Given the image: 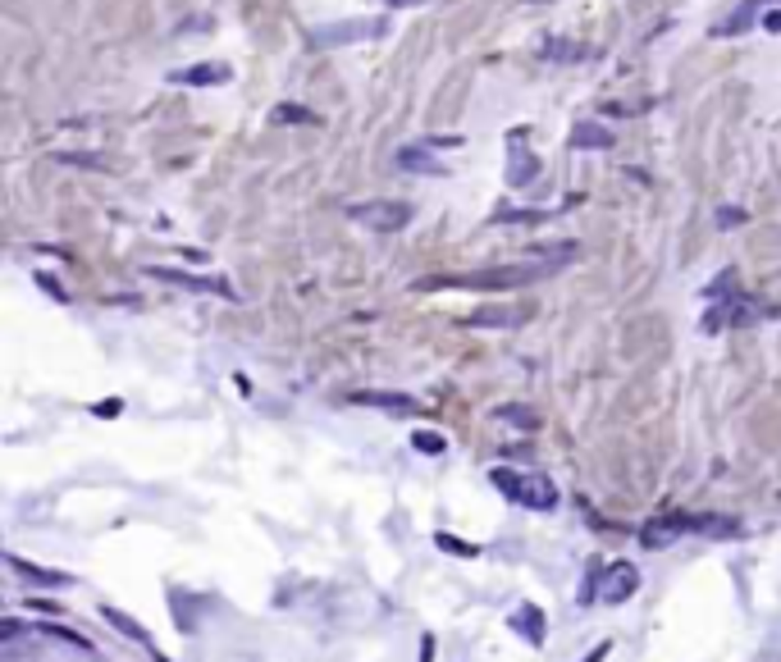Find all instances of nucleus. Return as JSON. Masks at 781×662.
<instances>
[{
	"label": "nucleus",
	"instance_id": "2eb2a0df",
	"mask_svg": "<svg viewBox=\"0 0 781 662\" xmlns=\"http://www.w3.org/2000/svg\"><path fill=\"white\" fill-rule=\"evenodd\" d=\"M759 5H768V0H745V5H740L735 14H727L713 32H718V37H740V32H750V19H754Z\"/></svg>",
	"mask_w": 781,
	"mask_h": 662
},
{
	"label": "nucleus",
	"instance_id": "a878e982",
	"mask_svg": "<svg viewBox=\"0 0 781 662\" xmlns=\"http://www.w3.org/2000/svg\"><path fill=\"white\" fill-rule=\"evenodd\" d=\"M411 5H425V0H388V10H411Z\"/></svg>",
	"mask_w": 781,
	"mask_h": 662
},
{
	"label": "nucleus",
	"instance_id": "412c9836",
	"mask_svg": "<svg viewBox=\"0 0 781 662\" xmlns=\"http://www.w3.org/2000/svg\"><path fill=\"white\" fill-rule=\"evenodd\" d=\"M439 549H448V553H457V558H480V543H461V539H453V534H439Z\"/></svg>",
	"mask_w": 781,
	"mask_h": 662
},
{
	"label": "nucleus",
	"instance_id": "7ed1b4c3",
	"mask_svg": "<svg viewBox=\"0 0 781 662\" xmlns=\"http://www.w3.org/2000/svg\"><path fill=\"white\" fill-rule=\"evenodd\" d=\"M553 265H517V269H485L471 279H425L420 288H521L539 275H549Z\"/></svg>",
	"mask_w": 781,
	"mask_h": 662
},
{
	"label": "nucleus",
	"instance_id": "393cba45",
	"mask_svg": "<svg viewBox=\"0 0 781 662\" xmlns=\"http://www.w3.org/2000/svg\"><path fill=\"white\" fill-rule=\"evenodd\" d=\"M96 416H120V402H96Z\"/></svg>",
	"mask_w": 781,
	"mask_h": 662
},
{
	"label": "nucleus",
	"instance_id": "1a4fd4ad",
	"mask_svg": "<svg viewBox=\"0 0 781 662\" xmlns=\"http://www.w3.org/2000/svg\"><path fill=\"white\" fill-rule=\"evenodd\" d=\"M228 78H233L228 64L206 60V64H197V69H179V73H170V83H183V87H220V83H228Z\"/></svg>",
	"mask_w": 781,
	"mask_h": 662
},
{
	"label": "nucleus",
	"instance_id": "ddd939ff",
	"mask_svg": "<svg viewBox=\"0 0 781 662\" xmlns=\"http://www.w3.org/2000/svg\"><path fill=\"white\" fill-rule=\"evenodd\" d=\"M512 631H521L530 644H544V612H539L535 603H521V608L512 612Z\"/></svg>",
	"mask_w": 781,
	"mask_h": 662
},
{
	"label": "nucleus",
	"instance_id": "5701e85b",
	"mask_svg": "<svg viewBox=\"0 0 781 662\" xmlns=\"http://www.w3.org/2000/svg\"><path fill=\"white\" fill-rule=\"evenodd\" d=\"M420 662H435V640H429V635L420 640Z\"/></svg>",
	"mask_w": 781,
	"mask_h": 662
},
{
	"label": "nucleus",
	"instance_id": "dca6fc26",
	"mask_svg": "<svg viewBox=\"0 0 781 662\" xmlns=\"http://www.w3.org/2000/svg\"><path fill=\"white\" fill-rule=\"evenodd\" d=\"M101 616H105L110 626H114V631L124 635V640H133V644H146V631L137 626V621H133V616H129L124 608H110V603H105V608H101Z\"/></svg>",
	"mask_w": 781,
	"mask_h": 662
},
{
	"label": "nucleus",
	"instance_id": "6ab92c4d",
	"mask_svg": "<svg viewBox=\"0 0 781 662\" xmlns=\"http://www.w3.org/2000/svg\"><path fill=\"white\" fill-rule=\"evenodd\" d=\"M275 124H316V114L302 110V105H279L275 110Z\"/></svg>",
	"mask_w": 781,
	"mask_h": 662
},
{
	"label": "nucleus",
	"instance_id": "f3484780",
	"mask_svg": "<svg viewBox=\"0 0 781 662\" xmlns=\"http://www.w3.org/2000/svg\"><path fill=\"white\" fill-rule=\"evenodd\" d=\"M544 60H553V64H576V60H585V46H580V42H562V37H549V42H544Z\"/></svg>",
	"mask_w": 781,
	"mask_h": 662
},
{
	"label": "nucleus",
	"instance_id": "4be33fe9",
	"mask_svg": "<svg viewBox=\"0 0 781 662\" xmlns=\"http://www.w3.org/2000/svg\"><path fill=\"white\" fill-rule=\"evenodd\" d=\"M740 219H745V215H740V211H731V206L718 215V224H722V228H731V224H740Z\"/></svg>",
	"mask_w": 781,
	"mask_h": 662
},
{
	"label": "nucleus",
	"instance_id": "20e7f679",
	"mask_svg": "<svg viewBox=\"0 0 781 662\" xmlns=\"http://www.w3.org/2000/svg\"><path fill=\"white\" fill-rule=\"evenodd\" d=\"M384 32V19H347V23H325L311 32V46L320 51H338V46H353V42H370V37Z\"/></svg>",
	"mask_w": 781,
	"mask_h": 662
},
{
	"label": "nucleus",
	"instance_id": "bb28decb",
	"mask_svg": "<svg viewBox=\"0 0 781 662\" xmlns=\"http://www.w3.org/2000/svg\"><path fill=\"white\" fill-rule=\"evenodd\" d=\"M608 653H612V649H608V644H599V649H594V653H590V658H585V662H603V658H608Z\"/></svg>",
	"mask_w": 781,
	"mask_h": 662
},
{
	"label": "nucleus",
	"instance_id": "cd10ccee",
	"mask_svg": "<svg viewBox=\"0 0 781 662\" xmlns=\"http://www.w3.org/2000/svg\"><path fill=\"white\" fill-rule=\"evenodd\" d=\"M161 662H165V658H161Z\"/></svg>",
	"mask_w": 781,
	"mask_h": 662
},
{
	"label": "nucleus",
	"instance_id": "39448f33",
	"mask_svg": "<svg viewBox=\"0 0 781 662\" xmlns=\"http://www.w3.org/2000/svg\"><path fill=\"white\" fill-rule=\"evenodd\" d=\"M347 215H353L357 224H366L370 233H398L411 224V206L407 202H357L347 206Z\"/></svg>",
	"mask_w": 781,
	"mask_h": 662
},
{
	"label": "nucleus",
	"instance_id": "a211bd4d",
	"mask_svg": "<svg viewBox=\"0 0 781 662\" xmlns=\"http://www.w3.org/2000/svg\"><path fill=\"white\" fill-rule=\"evenodd\" d=\"M411 448L425 452V457H439V452H448V439L435 434V430H416V434H411Z\"/></svg>",
	"mask_w": 781,
	"mask_h": 662
},
{
	"label": "nucleus",
	"instance_id": "f257e3e1",
	"mask_svg": "<svg viewBox=\"0 0 781 662\" xmlns=\"http://www.w3.org/2000/svg\"><path fill=\"white\" fill-rule=\"evenodd\" d=\"M640 590V571L631 562H594L590 567V580L580 585V603H627L631 594Z\"/></svg>",
	"mask_w": 781,
	"mask_h": 662
},
{
	"label": "nucleus",
	"instance_id": "0eeeda50",
	"mask_svg": "<svg viewBox=\"0 0 781 662\" xmlns=\"http://www.w3.org/2000/svg\"><path fill=\"white\" fill-rule=\"evenodd\" d=\"M535 174H539V161H535V151L526 146V133H512L507 137V183L526 187V183H535Z\"/></svg>",
	"mask_w": 781,
	"mask_h": 662
},
{
	"label": "nucleus",
	"instance_id": "aec40b11",
	"mask_svg": "<svg viewBox=\"0 0 781 662\" xmlns=\"http://www.w3.org/2000/svg\"><path fill=\"white\" fill-rule=\"evenodd\" d=\"M498 416H503V420H512V425H521V430H535V425H539L530 407H498Z\"/></svg>",
	"mask_w": 781,
	"mask_h": 662
},
{
	"label": "nucleus",
	"instance_id": "423d86ee",
	"mask_svg": "<svg viewBox=\"0 0 781 662\" xmlns=\"http://www.w3.org/2000/svg\"><path fill=\"white\" fill-rule=\"evenodd\" d=\"M151 279L161 284H174V288H187V293H211V297H224V302H238V293H233L224 279H202V275H183V269H170V265H146Z\"/></svg>",
	"mask_w": 781,
	"mask_h": 662
},
{
	"label": "nucleus",
	"instance_id": "f03ea898",
	"mask_svg": "<svg viewBox=\"0 0 781 662\" xmlns=\"http://www.w3.org/2000/svg\"><path fill=\"white\" fill-rule=\"evenodd\" d=\"M489 480H494L507 498H512V502L530 508V512H549V508H558V489L544 480V476H521V471H503V466H498Z\"/></svg>",
	"mask_w": 781,
	"mask_h": 662
},
{
	"label": "nucleus",
	"instance_id": "f8f14e48",
	"mask_svg": "<svg viewBox=\"0 0 781 662\" xmlns=\"http://www.w3.org/2000/svg\"><path fill=\"white\" fill-rule=\"evenodd\" d=\"M10 567H14L23 580H32V585H51V590H64V585H69V575H64V571H51V567H32L28 558H14V553H10Z\"/></svg>",
	"mask_w": 781,
	"mask_h": 662
},
{
	"label": "nucleus",
	"instance_id": "9d476101",
	"mask_svg": "<svg viewBox=\"0 0 781 662\" xmlns=\"http://www.w3.org/2000/svg\"><path fill=\"white\" fill-rule=\"evenodd\" d=\"M398 170H407V174H420V178H444L448 170L429 155L425 146H403L398 151Z\"/></svg>",
	"mask_w": 781,
	"mask_h": 662
},
{
	"label": "nucleus",
	"instance_id": "4468645a",
	"mask_svg": "<svg viewBox=\"0 0 781 662\" xmlns=\"http://www.w3.org/2000/svg\"><path fill=\"white\" fill-rule=\"evenodd\" d=\"M571 146L576 151H608L612 146V133L603 124H576L571 128Z\"/></svg>",
	"mask_w": 781,
	"mask_h": 662
},
{
	"label": "nucleus",
	"instance_id": "b1692460",
	"mask_svg": "<svg viewBox=\"0 0 781 662\" xmlns=\"http://www.w3.org/2000/svg\"><path fill=\"white\" fill-rule=\"evenodd\" d=\"M763 28H768V32H781V10H768V19H763Z\"/></svg>",
	"mask_w": 781,
	"mask_h": 662
},
{
	"label": "nucleus",
	"instance_id": "6e6552de",
	"mask_svg": "<svg viewBox=\"0 0 781 662\" xmlns=\"http://www.w3.org/2000/svg\"><path fill=\"white\" fill-rule=\"evenodd\" d=\"M357 407H375V411H388V416H416L420 402L407 398V393H384V388H357L353 393Z\"/></svg>",
	"mask_w": 781,
	"mask_h": 662
},
{
	"label": "nucleus",
	"instance_id": "9b49d317",
	"mask_svg": "<svg viewBox=\"0 0 781 662\" xmlns=\"http://www.w3.org/2000/svg\"><path fill=\"white\" fill-rule=\"evenodd\" d=\"M521 320H526V310H512V306H485L466 316V325H476V329H512Z\"/></svg>",
	"mask_w": 781,
	"mask_h": 662
}]
</instances>
